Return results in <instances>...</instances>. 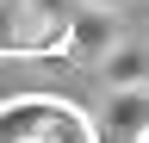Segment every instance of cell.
I'll return each mask as SVG.
<instances>
[{
  "instance_id": "obj_1",
  "label": "cell",
  "mask_w": 149,
  "mask_h": 143,
  "mask_svg": "<svg viewBox=\"0 0 149 143\" xmlns=\"http://www.w3.org/2000/svg\"><path fill=\"white\" fill-rule=\"evenodd\" d=\"M106 87H149V31H118L112 50L100 56Z\"/></svg>"
},
{
  "instance_id": "obj_2",
  "label": "cell",
  "mask_w": 149,
  "mask_h": 143,
  "mask_svg": "<svg viewBox=\"0 0 149 143\" xmlns=\"http://www.w3.org/2000/svg\"><path fill=\"white\" fill-rule=\"evenodd\" d=\"M112 131H124V137H137L143 124H149V87H112Z\"/></svg>"
},
{
  "instance_id": "obj_3",
  "label": "cell",
  "mask_w": 149,
  "mask_h": 143,
  "mask_svg": "<svg viewBox=\"0 0 149 143\" xmlns=\"http://www.w3.org/2000/svg\"><path fill=\"white\" fill-rule=\"evenodd\" d=\"M50 143H100V137H93L74 112H62V118H56V131H50Z\"/></svg>"
},
{
  "instance_id": "obj_4",
  "label": "cell",
  "mask_w": 149,
  "mask_h": 143,
  "mask_svg": "<svg viewBox=\"0 0 149 143\" xmlns=\"http://www.w3.org/2000/svg\"><path fill=\"white\" fill-rule=\"evenodd\" d=\"M74 6H100V13H130L137 0H74Z\"/></svg>"
},
{
  "instance_id": "obj_5",
  "label": "cell",
  "mask_w": 149,
  "mask_h": 143,
  "mask_svg": "<svg viewBox=\"0 0 149 143\" xmlns=\"http://www.w3.org/2000/svg\"><path fill=\"white\" fill-rule=\"evenodd\" d=\"M13 143H50V137H13Z\"/></svg>"
}]
</instances>
